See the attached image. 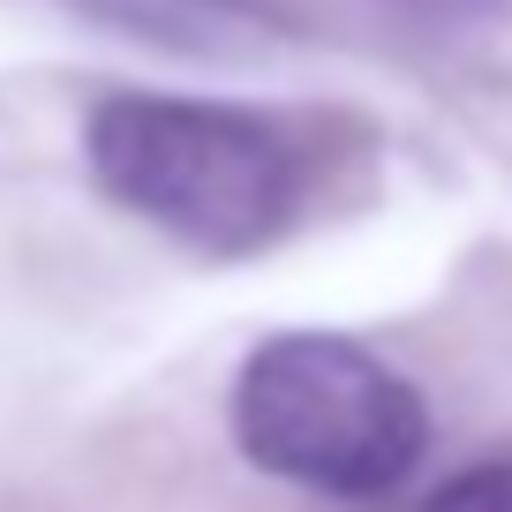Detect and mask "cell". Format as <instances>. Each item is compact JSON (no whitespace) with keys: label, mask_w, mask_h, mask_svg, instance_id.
I'll list each match as a JSON object with an SVG mask.
<instances>
[{"label":"cell","mask_w":512,"mask_h":512,"mask_svg":"<svg viewBox=\"0 0 512 512\" xmlns=\"http://www.w3.org/2000/svg\"><path fill=\"white\" fill-rule=\"evenodd\" d=\"M234 437L264 475L324 497H377L430 445L422 392L339 332H272L234 377Z\"/></svg>","instance_id":"7a4b0ae2"},{"label":"cell","mask_w":512,"mask_h":512,"mask_svg":"<svg viewBox=\"0 0 512 512\" xmlns=\"http://www.w3.org/2000/svg\"><path fill=\"white\" fill-rule=\"evenodd\" d=\"M422 512H512V467H467Z\"/></svg>","instance_id":"277c9868"},{"label":"cell","mask_w":512,"mask_h":512,"mask_svg":"<svg viewBox=\"0 0 512 512\" xmlns=\"http://www.w3.org/2000/svg\"><path fill=\"white\" fill-rule=\"evenodd\" d=\"M83 151L113 204L211 256L264 249L294 219V189H302L294 144L272 121L204 98L121 91L91 113Z\"/></svg>","instance_id":"6da1fadb"},{"label":"cell","mask_w":512,"mask_h":512,"mask_svg":"<svg viewBox=\"0 0 512 512\" xmlns=\"http://www.w3.org/2000/svg\"><path fill=\"white\" fill-rule=\"evenodd\" d=\"M76 8H91L98 23H113V31L128 38H151V46H241V38L256 31V8L249 0H76Z\"/></svg>","instance_id":"3957f363"}]
</instances>
